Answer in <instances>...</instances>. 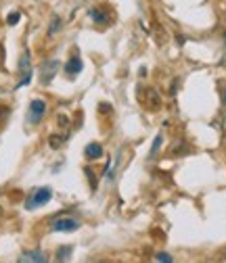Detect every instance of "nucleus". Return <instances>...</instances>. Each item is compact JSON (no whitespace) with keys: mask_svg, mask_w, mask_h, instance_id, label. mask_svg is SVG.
<instances>
[{"mask_svg":"<svg viewBox=\"0 0 226 263\" xmlns=\"http://www.w3.org/2000/svg\"><path fill=\"white\" fill-rule=\"evenodd\" d=\"M53 192H51V188H38L36 192L30 196L28 200V209H36V207H40V205H46V202L51 200Z\"/></svg>","mask_w":226,"mask_h":263,"instance_id":"obj_1","label":"nucleus"},{"mask_svg":"<svg viewBox=\"0 0 226 263\" xmlns=\"http://www.w3.org/2000/svg\"><path fill=\"white\" fill-rule=\"evenodd\" d=\"M44 113H46V102L40 100V98L32 100L30 109H28V122H30V124H38L40 119L44 117Z\"/></svg>","mask_w":226,"mask_h":263,"instance_id":"obj_2","label":"nucleus"},{"mask_svg":"<svg viewBox=\"0 0 226 263\" xmlns=\"http://www.w3.org/2000/svg\"><path fill=\"white\" fill-rule=\"evenodd\" d=\"M80 228V222L78 220H71V218H61L53 224V230L55 232H76Z\"/></svg>","mask_w":226,"mask_h":263,"instance_id":"obj_3","label":"nucleus"},{"mask_svg":"<svg viewBox=\"0 0 226 263\" xmlns=\"http://www.w3.org/2000/svg\"><path fill=\"white\" fill-rule=\"evenodd\" d=\"M57 69H59V63L57 61H46L44 65H42V82L44 84H49L53 78H55V74H57Z\"/></svg>","mask_w":226,"mask_h":263,"instance_id":"obj_4","label":"nucleus"},{"mask_svg":"<svg viewBox=\"0 0 226 263\" xmlns=\"http://www.w3.org/2000/svg\"><path fill=\"white\" fill-rule=\"evenodd\" d=\"M19 261L21 263H44L46 261V255L42 253V250H28V253H23L21 257H19Z\"/></svg>","mask_w":226,"mask_h":263,"instance_id":"obj_5","label":"nucleus"},{"mask_svg":"<svg viewBox=\"0 0 226 263\" xmlns=\"http://www.w3.org/2000/svg\"><path fill=\"white\" fill-rule=\"evenodd\" d=\"M84 154H86V159H101L103 157V146L97 144V142H92V144H88L84 148Z\"/></svg>","mask_w":226,"mask_h":263,"instance_id":"obj_6","label":"nucleus"},{"mask_svg":"<svg viewBox=\"0 0 226 263\" xmlns=\"http://www.w3.org/2000/svg\"><path fill=\"white\" fill-rule=\"evenodd\" d=\"M65 71H67L69 76L80 74V71H82V61H80L78 56H71V58H69V63L65 65Z\"/></svg>","mask_w":226,"mask_h":263,"instance_id":"obj_7","label":"nucleus"},{"mask_svg":"<svg viewBox=\"0 0 226 263\" xmlns=\"http://www.w3.org/2000/svg\"><path fill=\"white\" fill-rule=\"evenodd\" d=\"M147 100H149V104H151V109H157V106L161 104V98H159V94L155 92V90H153V88H149L147 92Z\"/></svg>","mask_w":226,"mask_h":263,"instance_id":"obj_8","label":"nucleus"},{"mask_svg":"<svg viewBox=\"0 0 226 263\" xmlns=\"http://www.w3.org/2000/svg\"><path fill=\"white\" fill-rule=\"evenodd\" d=\"M59 30H61V17L55 15V17L51 19V26H49V36H55Z\"/></svg>","mask_w":226,"mask_h":263,"instance_id":"obj_9","label":"nucleus"},{"mask_svg":"<svg viewBox=\"0 0 226 263\" xmlns=\"http://www.w3.org/2000/svg\"><path fill=\"white\" fill-rule=\"evenodd\" d=\"M90 17L97 21V23H107V21H109V17H107L103 10H99V8H92V10H90Z\"/></svg>","mask_w":226,"mask_h":263,"instance_id":"obj_10","label":"nucleus"},{"mask_svg":"<svg viewBox=\"0 0 226 263\" xmlns=\"http://www.w3.org/2000/svg\"><path fill=\"white\" fill-rule=\"evenodd\" d=\"M69 255H71V246H61V248L57 250V259H59V261L69 259Z\"/></svg>","mask_w":226,"mask_h":263,"instance_id":"obj_11","label":"nucleus"},{"mask_svg":"<svg viewBox=\"0 0 226 263\" xmlns=\"http://www.w3.org/2000/svg\"><path fill=\"white\" fill-rule=\"evenodd\" d=\"M161 142H163V136H161V134H157V136H155V140H153V146H151V157H153V154H155V152L159 150Z\"/></svg>","mask_w":226,"mask_h":263,"instance_id":"obj_12","label":"nucleus"},{"mask_svg":"<svg viewBox=\"0 0 226 263\" xmlns=\"http://www.w3.org/2000/svg\"><path fill=\"white\" fill-rule=\"evenodd\" d=\"M19 17H21L19 13H11V15H9V19H7V23H9V26H15V23L19 21Z\"/></svg>","mask_w":226,"mask_h":263,"instance_id":"obj_13","label":"nucleus"},{"mask_svg":"<svg viewBox=\"0 0 226 263\" xmlns=\"http://www.w3.org/2000/svg\"><path fill=\"white\" fill-rule=\"evenodd\" d=\"M61 142H63V138H59V136H51V146H53V148H59V146H61Z\"/></svg>","mask_w":226,"mask_h":263,"instance_id":"obj_14","label":"nucleus"},{"mask_svg":"<svg viewBox=\"0 0 226 263\" xmlns=\"http://www.w3.org/2000/svg\"><path fill=\"white\" fill-rule=\"evenodd\" d=\"M155 259H157V261H163V263H172V257H170L168 253H157Z\"/></svg>","mask_w":226,"mask_h":263,"instance_id":"obj_15","label":"nucleus"},{"mask_svg":"<svg viewBox=\"0 0 226 263\" xmlns=\"http://www.w3.org/2000/svg\"><path fill=\"white\" fill-rule=\"evenodd\" d=\"M59 124H61V126L65 128V126H67V119H65V117H59Z\"/></svg>","mask_w":226,"mask_h":263,"instance_id":"obj_16","label":"nucleus"},{"mask_svg":"<svg viewBox=\"0 0 226 263\" xmlns=\"http://www.w3.org/2000/svg\"><path fill=\"white\" fill-rule=\"evenodd\" d=\"M222 257H224V259H226V246H224V248H222Z\"/></svg>","mask_w":226,"mask_h":263,"instance_id":"obj_17","label":"nucleus"},{"mask_svg":"<svg viewBox=\"0 0 226 263\" xmlns=\"http://www.w3.org/2000/svg\"><path fill=\"white\" fill-rule=\"evenodd\" d=\"M3 215H5V211H3V207H0V220H3Z\"/></svg>","mask_w":226,"mask_h":263,"instance_id":"obj_18","label":"nucleus"},{"mask_svg":"<svg viewBox=\"0 0 226 263\" xmlns=\"http://www.w3.org/2000/svg\"><path fill=\"white\" fill-rule=\"evenodd\" d=\"M224 44H226V32H224Z\"/></svg>","mask_w":226,"mask_h":263,"instance_id":"obj_19","label":"nucleus"}]
</instances>
